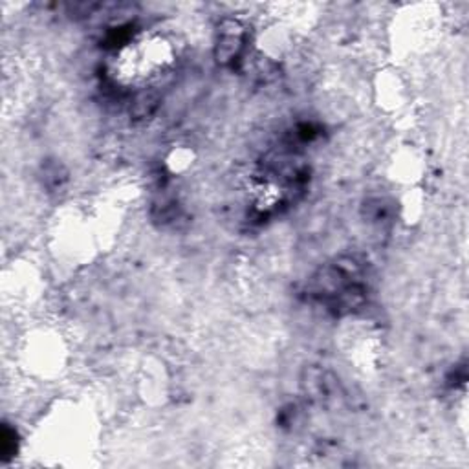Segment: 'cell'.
<instances>
[{
	"label": "cell",
	"instance_id": "1",
	"mask_svg": "<svg viewBox=\"0 0 469 469\" xmlns=\"http://www.w3.org/2000/svg\"><path fill=\"white\" fill-rule=\"evenodd\" d=\"M218 61L223 63H233L240 61L242 53L246 50V32L244 27L238 22L228 20L218 32Z\"/></svg>",
	"mask_w": 469,
	"mask_h": 469
}]
</instances>
